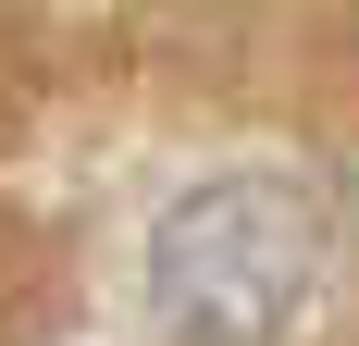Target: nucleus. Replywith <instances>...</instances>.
I'll return each mask as SVG.
<instances>
[{
	"instance_id": "1",
	"label": "nucleus",
	"mask_w": 359,
	"mask_h": 346,
	"mask_svg": "<svg viewBox=\"0 0 359 346\" xmlns=\"http://www.w3.org/2000/svg\"><path fill=\"white\" fill-rule=\"evenodd\" d=\"M334 223L297 173H211L149 223V310L186 346H285L323 297Z\"/></svg>"
}]
</instances>
